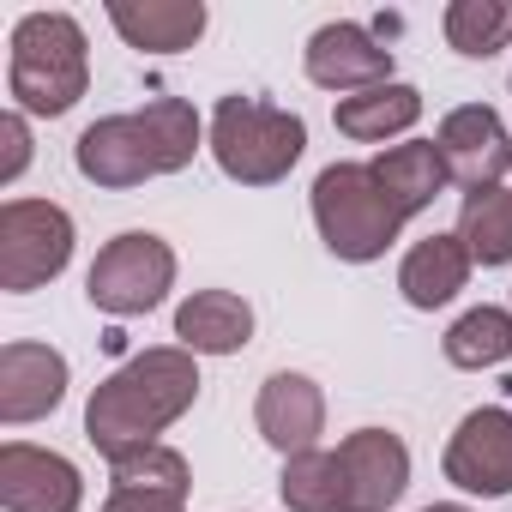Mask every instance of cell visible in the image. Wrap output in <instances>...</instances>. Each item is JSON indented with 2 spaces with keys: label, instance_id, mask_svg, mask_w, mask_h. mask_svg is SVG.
I'll return each mask as SVG.
<instances>
[{
  "label": "cell",
  "instance_id": "cell-22",
  "mask_svg": "<svg viewBox=\"0 0 512 512\" xmlns=\"http://www.w3.org/2000/svg\"><path fill=\"white\" fill-rule=\"evenodd\" d=\"M440 350H446L452 368H470V374L500 368L512 356V308H470V314H458Z\"/></svg>",
  "mask_w": 512,
  "mask_h": 512
},
{
  "label": "cell",
  "instance_id": "cell-13",
  "mask_svg": "<svg viewBox=\"0 0 512 512\" xmlns=\"http://www.w3.org/2000/svg\"><path fill=\"white\" fill-rule=\"evenodd\" d=\"M61 398H67V356L61 350L31 344V338H13L0 350V422L7 428L43 422L49 410H61Z\"/></svg>",
  "mask_w": 512,
  "mask_h": 512
},
{
  "label": "cell",
  "instance_id": "cell-5",
  "mask_svg": "<svg viewBox=\"0 0 512 512\" xmlns=\"http://www.w3.org/2000/svg\"><path fill=\"white\" fill-rule=\"evenodd\" d=\"M404 223L410 217L392 205V193L380 187V175L368 163L320 169V181H314V229H320V241L338 253V260H350V266L380 260V253L398 241Z\"/></svg>",
  "mask_w": 512,
  "mask_h": 512
},
{
  "label": "cell",
  "instance_id": "cell-20",
  "mask_svg": "<svg viewBox=\"0 0 512 512\" xmlns=\"http://www.w3.org/2000/svg\"><path fill=\"white\" fill-rule=\"evenodd\" d=\"M458 241L476 266H512V187L464 193L458 205Z\"/></svg>",
  "mask_w": 512,
  "mask_h": 512
},
{
  "label": "cell",
  "instance_id": "cell-26",
  "mask_svg": "<svg viewBox=\"0 0 512 512\" xmlns=\"http://www.w3.org/2000/svg\"><path fill=\"white\" fill-rule=\"evenodd\" d=\"M103 512H187V494H163V488H109Z\"/></svg>",
  "mask_w": 512,
  "mask_h": 512
},
{
  "label": "cell",
  "instance_id": "cell-18",
  "mask_svg": "<svg viewBox=\"0 0 512 512\" xmlns=\"http://www.w3.org/2000/svg\"><path fill=\"white\" fill-rule=\"evenodd\" d=\"M332 121H338V133L356 139V145H386V139H398V133H410V127L422 121V91L404 85V79H392V85L338 97Z\"/></svg>",
  "mask_w": 512,
  "mask_h": 512
},
{
  "label": "cell",
  "instance_id": "cell-25",
  "mask_svg": "<svg viewBox=\"0 0 512 512\" xmlns=\"http://www.w3.org/2000/svg\"><path fill=\"white\" fill-rule=\"evenodd\" d=\"M0 145H7V157H0V187H13L31 163V115H19V109L0 115Z\"/></svg>",
  "mask_w": 512,
  "mask_h": 512
},
{
  "label": "cell",
  "instance_id": "cell-8",
  "mask_svg": "<svg viewBox=\"0 0 512 512\" xmlns=\"http://www.w3.org/2000/svg\"><path fill=\"white\" fill-rule=\"evenodd\" d=\"M440 470H446V482L464 488V494H482V500L512 494V410H506V404L470 410V416L452 428Z\"/></svg>",
  "mask_w": 512,
  "mask_h": 512
},
{
  "label": "cell",
  "instance_id": "cell-11",
  "mask_svg": "<svg viewBox=\"0 0 512 512\" xmlns=\"http://www.w3.org/2000/svg\"><path fill=\"white\" fill-rule=\"evenodd\" d=\"M79 500H85V476L73 458L31 440L0 446V506L7 512H79Z\"/></svg>",
  "mask_w": 512,
  "mask_h": 512
},
{
  "label": "cell",
  "instance_id": "cell-3",
  "mask_svg": "<svg viewBox=\"0 0 512 512\" xmlns=\"http://www.w3.org/2000/svg\"><path fill=\"white\" fill-rule=\"evenodd\" d=\"M91 91V55L73 13H25L7 43V97L19 115H67Z\"/></svg>",
  "mask_w": 512,
  "mask_h": 512
},
{
  "label": "cell",
  "instance_id": "cell-6",
  "mask_svg": "<svg viewBox=\"0 0 512 512\" xmlns=\"http://www.w3.org/2000/svg\"><path fill=\"white\" fill-rule=\"evenodd\" d=\"M175 290V247L151 229H127L115 235L91 272H85V296L91 308L115 314V320H133V314H151L163 296Z\"/></svg>",
  "mask_w": 512,
  "mask_h": 512
},
{
  "label": "cell",
  "instance_id": "cell-17",
  "mask_svg": "<svg viewBox=\"0 0 512 512\" xmlns=\"http://www.w3.org/2000/svg\"><path fill=\"white\" fill-rule=\"evenodd\" d=\"M470 247L458 241V229L452 235H428V241H416L410 253H404V266H398V290H404V302L416 308V314H434V308H446L464 284H470Z\"/></svg>",
  "mask_w": 512,
  "mask_h": 512
},
{
  "label": "cell",
  "instance_id": "cell-2",
  "mask_svg": "<svg viewBox=\"0 0 512 512\" xmlns=\"http://www.w3.org/2000/svg\"><path fill=\"white\" fill-rule=\"evenodd\" d=\"M199 151V115L193 103L181 97H157L133 115H103L79 133L73 145V163L85 181L109 187V193H127V187H145L157 175H181Z\"/></svg>",
  "mask_w": 512,
  "mask_h": 512
},
{
  "label": "cell",
  "instance_id": "cell-4",
  "mask_svg": "<svg viewBox=\"0 0 512 512\" xmlns=\"http://www.w3.org/2000/svg\"><path fill=\"white\" fill-rule=\"evenodd\" d=\"M205 145H211V157H217V169L229 181H241V187H278L302 163L308 127H302V115H290V109H278L266 97H241L235 91V97H217Z\"/></svg>",
  "mask_w": 512,
  "mask_h": 512
},
{
  "label": "cell",
  "instance_id": "cell-12",
  "mask_svg": "<svg viewBox=\"0 0 512 512\" xmlns=\"http://www.w3.org/2000/svg\"><path fill=\"white\" fill-rule=\"evenodd\" d=\"M350 512H392L410 488V446L392 428H356L338 440Z\"/></svg>",
  "mask_w": 512,
  "mask_h": 512
},
{
  "label": "cell",
  "instance_id": "cell-21",
  "mask_svg": "<svg viewBox=\"0 0 512 512\" xmlns=\"http://www.w3.org/2000/svg\"><path fill=\"white\" fill-rule=\"evenodd\" d=\"M278 494H284V506H290V512H350L344 464H338V452H326V446L284 458Z\"/></svg>",
  "mask_w": 512,
  "mask_h": 512
},
{
  "label": "cell",
  "instance_id": "cell-24",
  "mask_svg": "<svg viewBox=\"0 0 512 512\" xmlns=\"http://www.w3.org/2000/svg\"><path fill=\"white\" fill-rule=\"evenodd\" d=\"M187 458L175 452V446H145V452H133V458H121V464H109V488H163V494H187Z\"/></svg>",
  "mask_w": 512,
  "mask_h": 512
},
{
  "label": "cell",
  "instance_id": "cell-19",
  "mask_svg": "<svg viewBox=\"0 0 512 512\" xmlns=\"http://www.w3.org/2000/svg\"><path fill=\"white\" fill-rule=\"evenodd\" d=\"M374 175H380V187L392 193V205L404 211V217H416V211H428L440 193H446V157H440V145L434 139H410V145H392V151H380L374 163H368Z\"/></svg>",
  "mask_w": 512,
  "mask_h": 512
},
{
  "label": "cell",
  "instance_id": "cell-16",
  "mask_svg": "<svg viewBox=\"0 0 512 512\" xmlns=\"http://www.w3.org/2000/svg\"><path fill=\"white\" fill-rule=\"evenodd\" d=\"M175 338L193 356H235L253 344V308L235 290H193L175 308Z\"/></svg>",
  "mask_w": 512,
  "mask_h": 512
},
{
  "label": "cell",
  "instance_id": "cell-27",
  "mask_svg": "<svg viewBox=\"0 0 512 512\" xmlns=\"http://www.w3.org/2000/svg\"><path fill=\"white\" fill-rule=\"evenodd\" d=\"M422 512H470V506H458V500H440V506H422Z\"/></svg>",
  "mask_w": 512,
  "mask_h": 512
},
{
  "label": "cell",
  "instance_id": "cell-15",
  "mask_svg": "<svg viewBox=\"0 0 512 512\" xmlns=\"http://www.w3.org/2000/svg\"><path fill=\"white\" fill-rule=\"evenodd\" d=\"M109 25L139 55H181L205 37L211 13L199 0H109Z\"/></svg>",
  "mask_w": 512,
  "mask_h": 512
},
{
  "label": "cell",
  "instance_id": "cell-14",
  "mask_svg": "<svg viewBox=\"0 0 512 512\" xmlns=\"http://www.w3.org/2000/svg\"><path fill=\"white\" fill-rule=\"evenodd\" d=\"M253 422H260L266 446L296 458V452H314L320 434H326V392L308 380V374H272L260 386V404H253Z\"/></svg>",
  "mask_w": 512,
  "mask_h": 512
},
{
  "label": "cell",
  "instance_id": "cell-7",
  "mask_svg": "<svg viewBox=\"0 0 512 512\" xmlns=\"http://www.w3.org/2000/svg\"><path fill=\"white\" fill-rule=\"evenodd\" d=\"M73 260V217L55 199H7L0 205V290L31 296L61 278Z\"/></svg>",
  "mask_w": 512,
  "mask_h": 512
},
{
  "label": "cell",
  "instance_id": "cell-23",
  "mask_svg": "<svg viewBox=\"0 0 512 512\" xmlns=\"http://www.w3.org/2000/svg\"><path fill=\"white\" fill-rule=\"evenodd\" d=\"M440 31L464 61H488L512 43V7H500V0H452Z\"/></svg>",
  "mask_w": 512,
  "mask_h": 512
},
{
  "label": "cell",
  "instance_id": "cell-9",
  "mask_svg": "<svg viewBox=\"0 0 512 512\" xmlns=\"http://www.w3.org/2000/svg\"><path fill=\"white\" fill-rule=\"evenodd\" d=\"M302 73L320 85V91H338V97H356V91H374V85H392V49L356 25V19H332L308 37L302 49Z\"/></svg>",
  "mask_w": 512,
  "mask_h": 512
},
{
  "label": "cell",
  "instance_id": "cell-10",
  "mask_svg": "<svg viewBox=\"0 0 512 512\" xmlns=\"http://www.w3.org/2000/svg\"><path fill=\"white\" fill-rule=\"evenodd\" d=\"M440 157H446V175L464 187V193H482V187H500V175H512V133L506 121L488 109V103H464L440 121L434 133Z\"/></svg>",
  "mask_w": 512,
  "mask_h": 512
},
{
  "label": "cell",
  "instance_id": "cell-1",
  "mask_svg": "<svg viewBox=\"0 0 512 512\" xmlns=\"http://www.w3.org/2000/svg\"><path fill=\"white\" fill-rule=\"evenodd\" d=\"M199 398V362L181 344H157L139 350L133 362H121L85 404V440L121 464L145 446H157V434L169 422H181Z\"/></svg>",
  "mask_w": 512,
  "mask_h": 512
}]
</instances>
